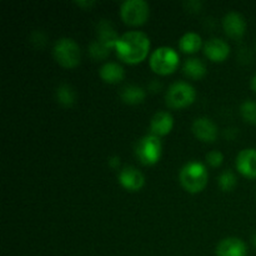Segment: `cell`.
Returning <instances> with one entry per match:
<instances>
[{
  "mask_svg": "<svg viewBox=\"0 0 256 256\" xmlns=\"http://www.w3.org/2000/svg\"><path fill=\"white\" fill-rule=\"evenodd\" d=\"M206 162L212 168H218L224 162V155H222V152H218V150H212V152H209L206 154Z\"/></svg>",
  "mask_w": 256,
  "mask_h": 256,
  "instance_id": "24",
  "label": "cell"
},
{
  "mask_svg": "<svg viewBox=\"0 0 256 256\" xmlns=\"http://www.w3.org/2000/svg\"><path fill=\"white\" fill-rule=\"evenodd\" d=\"M116 55L128 64H138L148 56L150 50V40L142 32H126L116 42Z\"/></svg>",
  "mask_w": 256,
  "mask_h": 256,
  "instance_id": "1",
  "label": "cell"
},
{
  "mask_svg": "<svg viewBox=\"0 0 256 256\" xmlns=\"http://www.w3.org/2000/svg\"><path fill=\"white\" fill-rule=\"evenodd\" d=\"M110 54L109 48L105 46L104 44H102L98 40H92L89 44V55L95 60H102L106 59Z\"/></svg>",
  "mask_w": 256,
  "mask_h": 256,
  "instance_id": "23",
  "label": "cell"
},
{
  "mask_svg": "<svg viewBox=\"0 0 256 256\" xmlns=\"http://www.w3.org/2000/svg\"><path fill=\"white\" fill-rule=\"evenodd\" d=\"M149 65L156 74L168 75L175 72L179 65V54L170 46H160L150 55Z\"/></svg>",
  "mask_w": 256,
  "mask_h": 256,
  "instance_id": "5",
  "label": "cell"
},
{
  "mask_svg": "<svg viewBox=\"0 0 256 256\" xmlns=\"http://www.w3.org/2000/svg\"><path fill=\"white\" fill-rule=\"evenodd\" d=\"M174 126L172 115L168 112H158L150 120V132L155 136H164L169 134Z\"/></svg>",
  "mask_w": 256,
  "mask_h": 256,
  "instance_id": "14",
  "label": "cell"
},
{
  "mask_svg": "<svg viewBox=\"0 0 256 256\" xmlns=\"http://www.w3.org/2000/svg\"><path fill=\"white\" fill-rule=\"evenodd\" d=\"M55 96H56L58 102L62 106H72L76 99L74 89L69 84H60L55 90Z\"/></svg>",
  "mask_w": 256,
  "mask_h": 256,
  "instance_id": "20",
  "label": "cell"
},
{
  "mask_svg": "<svg viewBox=\"0 0 256 256\" xmlns=\"http://www.w3.org/2000/svg\"><path fill=\"white\" fill-rule=\"evenodd\" d=\"M99 75L108 84H116L124 79V68L114 62H108L102 65L99 70Z\"/></svg>",
  "mask_w": 256,
  "mask_h": 256,
  "instance_id": "16",
  "label": "cell"
},
{
  "mask_svg": "<svg viewBox=\"0 0 256 256\" xmlns=\"http://www.w3.org/2000/svg\"><path fill=\"white\" fill-rule=\"evenodd\" d=\"M119 182L124 189L138 192L145 184V178L139 169L134 166H125L119 172Z\"/></svg>",
  "mask_w": 256,
  "mask_h": 256,
  "instance_id": "11",
  "label": "cell"
},
{
  "mask_svg": "<svg viewBox=\"0 0 256 256\" xmlns=\"http://www.w3.org/2000/svg\"><path fill=\"white\" fill-rule=\"evenodd\" d=\"M202 45V39L198 32H185L179 40V48L182 52H186V54H192V52H196L200 50Z\"/></svg>",
  "mask_w": 256,
  "mask_h": 256,
  "instance_id": "18",
  "label": "cell"
},
{
  "mask_svg": "<svg viewBox=\"0 0 256 256\" xmlns=\"http://www.w3.org/2000/svg\"><path fill=\"white\" fill-rule=\"evenodd\" d=\"M222 28L228 36L232 39H240L246 32V22L244 16L238 12H229L222 19Z\"/></svg>",
  "mask_w": 256,
  "mask_h": 256,
  "instance_id": "8",
  "label": "cell"
},
{
  "mask_svg": "<svg viewBox=\"0 0 256 256\" xmlns=\"http://www.w3.org/2000/svg\"><path fill=\"white\" fill-rule=\"evenodd\" d=\"M160 88H162V84H160L159 82H156V80H152V82L149 84V89L152 90V92H158Z\"/></svg>",
  "mask_w": 256,
  "mask_h": 256,
  "instance_id": "27",
  "label": "cell"
},
{
  "mask_svg": "<svg viewBox=\"0 0 256 256\" xmlns=\"http://www.w3.org/2000/svg\"><path fill=\"white\" fill-rule=\"evenodd\" d=\"M250 86H252V89L256 92V74L252 78V82H250Z\"/></svg>",
  "mask_w": 256,
  "mask_h": 256,
  "instance_id": "29",
  "label": "cell"
},
{
  "mask_svg": "<svg viewBox=\"0 0 256 256\" xmlns=\"http://www.w3.org/2000/svg\"><path fill=\"white\" fill-rule=\"evenodd\" d=\"M204 54L215 62H224L230 54V45L220 38H212L205 42Z\"/></svg>",
  "mask_w": 256,
  "mask_h": 256,
  "instance_id": "12",
  "label": "cell"
},
{
  "mask_svg": "<svg viewBox=\"0 0 256 256\" xmlns=\"http://www.w3.org/2000/svg\"><path fill=\"white\" fill-rule=\"evenodd\" d=\"M96 40L100 42L102 44H104L105 46L112 49L116 46V42L119 40V35H118L116 30L112 26V24L110 22H108L106 19L100 20L99 24L96 26Z\"/></svg>",
  "mask_w": 256,
  "mask_h": 256,
  "instance_id": "15",
  "label": "cell"
},
{
  "mask_svg": "<svg viewBox=\"0 0 256 256\" xmlns=\"http://www.w3.org/2000/svg\"><path fill=\"white\" fill-rule=\"evenodd\" d=\"M246 245L239 238H225L216 246V256H246Z\"/></svg>",
  "mask_w": 256,
  "mask_h": 256,
  "instance_id": "13",
  "label": "cell"
},
{
  "mask_svg": "<svg viewBox=\"0 0 256 256\" xmlns=\"http://www.w3.org/2000/svg\"><path fill=\"white\" fill-rule=\"evenodd\" d=\"M55 60L64 68H75L82 59V50L78 42L70 38H60L52 46Z\"/></svg>",
  "mask_w": 256,
  "mask_h": 256,
  "instance_id": "4",
  "label": "cell"
},
{
  "mask_svg": "<svg viewBox=\"0 0 256 256\" xmlns=\"http://www.w3.org/2000/svg\"><path fill=\"white\" fill-rule=\"evenodd\" d=\"M255 49H256V44H255Z\"/></svg>",
  "mask_w": 256,
  "mask_h": 256,
  "instance_id": "31",
  "label": "cell"
},
{
  "mask_svg": "<svg viewBox=\"0 0 256 256\" xmlns=\"http://www.w3.org/2000/svg\"><path fill=\"white\" fill-rule=\"evenodd\" d=\"M182 70L184 74L192 79H202L206 72V66L198 58H189L182 64Z\"/></svg>",
  "mask_w": 256,
  "mask_h": 256,
  "instance_id": "19",
  "label": "cell"
},
{
  "mask_svg": "<svg viewBox=\"0 0 256 256\" xmlns=\"http://www.w3.org/2000/svg\"><path fill=\"white\" fill-rule=\"evenodd\" d=\"M252 245L256 248V232L254 235H252Z\"/></svg>",
  "mask_w": 256,
  "mask_h": 256,
  "instance_id": "30",
  "label": "cell"
},
{
  "mask_svg": "<svg viewBox=\"0 0 256 256\" xmlns=\"http://www.w3.org/2000/svg\"><path fill=\"white\" fill-rule=\"evenodd\" d=\"M149 5L145 0H125L120 5V16L129 25H142L149 18Z\"/></svg>",
  "mask_w": 256,
  "mask_h": 256,
  "instance_id": "7",
  "label": "cell"
},
{
  "mask_svg": "<svg viewBox=\"0 0 256 256\" xmlns=\"http://www.w3.org/2000/svg\"><path fill=\"white\" fill-rule=\"evenodd\" d=\"M192 130L195 136L205 142H212L218 138V126L212 119L206 116H200L194 120Z\"/></svg>",
  "mask_w": 256,
  "mask_h": 256,
  "instance_id": "9",
  "label": "cell"
},
{
  "mask_svg": "<svg viewBox=\"0 0 256 256\" xmlns=\"http://www.w3.org/2000/svg\"><path fill=\"white\" fill-rule=\"evenodd\" d=\"M109 166L112 169H118L120 166V158L119 156H112L109 158Z\"/></svg>",
  "mask_w": 256,
  "mask_h": 256,
  "instance_id": "26",
  "label": "cell"
},
{
  "mask_svg": "<svg viewBox=\"0 0 256 256\" xmlns=\"http://www.w3.org/2000/svg\"><path fill=\"white\" fill-rule=\"evenodd\" d=\"M236 169L249 179H256V149L248 148L242 150L236 156Z\"/></svg>",
  "mask_w": 256,
  "mask_h": 256,
  "instance_id": "10",
  "label": "cell"
},
{
  "mask_svg": "<svg viewBox=\"0 0 256 256\" xmlns=\"http://www.w3.org/2000/svg\"><path fill=\"white\" fill-rule=\"evenodd\" d=\"M75 4L79 5L80 8L86 9V8H92V5H95V2L94 0H80V2H75Z\"/></svg>",
  "mask_w": 256,
  "mask_h": 256,
  "instance_id": "25",
  "label": "cell"
},
{
  "mask_svg": "<svg viewBox=\"0 0 256 256\" xmlns=\"http://www.w3.org/2000/svg\"><path fill=\"white\" fill-rule=\"evenodd\" d=\"M208 179H209V174H208L206 168L202 162H196V160L186 162L180 169V184L188 192H192V194H196L204 190L208 184Z\"/></svg>",
  "mask_w": 256,
  "mask_h": 256,
  "instance_id": "2",
  "label": "cell"
},
{
  "mask_svg": "<svg viewBox=\"0 0 256 256\" xmlns=\"http://www.w3.org/2000/svg\"><path fill=\"white\" fill-rule=\"evenodd\" d=\"M162 142L155 135L149 134L139 139L135 144L134 152L140 162L144 165H154L162 156Z\"/></svg>",
  "mask_w": 256,
  "mask_h": 256,
  "instance_id": "6",
  "label": "cell"
},
{
  "mask_svg": "<svg viewBox=\"0 0 256 256\" xmlns=\"http://www.w3.org/2000/svg\"><path fill=\"white\" fill-rule=\"evenodd\" d=\"M145 90L142 86L135 84L125 85L120 92V98L124 102L130 105H136L144 102L145 99Z\"/></svg>",
  "mask_w": 256,
  "mask_h": 256,
  "instance_id": "17",
  "label": "cell"
},
{
  "mask_svg": "<svg viewBox=\"0 0 256 256\" xmlns=\"http://www.w3.org/2000/svg\"><path fill=\"white\" fill-rule=\"evenodd\" d=\"M240 114L245 122L256 125V102L254 100H245L240 105Z\"/></svg>",
  "mask_w": 256,
  "mask_h": 256,
  "instance_id": "21",
  "label": "cell"
},
{
  "mask_svg": "<svg viewBox=\"0 0 256 256\" xmlns=\"http://www.w3.org/2000/svg\"><path fill=\"white\" fill-rule=\"evenodd\" d=\"M196 92L190 82H172L166 90L165 94V102L169 108L172 109H182L195 102Z\"/></svg>",
  "mask_w": 256,
  "mask_h": 256,
  "instance_id": "3",
  "label": "cell"
},
{
  "mask_svg": "<svg viewBox=\"0 0 256 256\" xmlns=\"http://www.w3.org/2000/svg\"><path fill=\"white\" fill-rule=\"evenodd\" d=\"M218 184L222 192H232L236 185V176L232 170H225L218 178Z\"/></svg>",
  "mask_w": 256,
  "mask_h": 256,
  "instance_id": "22",
  "label": "cell"
},
{
  "mask_svg": "<svg viewBox=\"0 0 256 256\" xmlns=\"http://www.w3.org/2000/svg\"><path fill=\"white\" fill-rule=\"evenodd\" d=\"M186 5H189L190 9L194 10V12L200 10V8H202V2H186Z\"/></svg>",
  "mask_w": 256,
  "mask_h": 256,
  "instance_id": "28",
  "label": "cell"
}]
</instances>
